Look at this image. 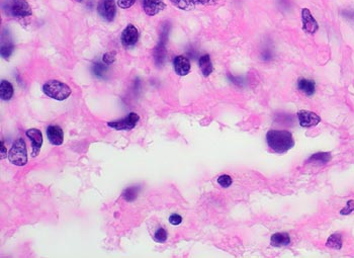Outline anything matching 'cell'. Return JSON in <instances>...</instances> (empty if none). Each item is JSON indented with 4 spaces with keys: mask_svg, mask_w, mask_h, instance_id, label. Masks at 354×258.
<instances>
[{
    "mask_svg": "<svg viewBox=\"0 0 354 258\" xmlns=\"http://www.w3.org/2000/svg\"><path fill=\"white\" fill-rule=\"evenodd\" d=\"M266 142L275 153H285L295 146L293 134L284 130H270L266 134Z\"/></svg>",
    "mask_w": 354,
    "mask_h": 258,
    "instance_id": "1",
    "label": "cell"
},
{
    "mask_svg": "<svg viewBox=\"0 0 354 258\" xmlns=\"http://www.w3.org/2000/svg\"><path fill=\"white\" fill-rule=\"evenodd\" d=\"M2 8L8 16L15 18L28 17L33 13L31 5L27 0H4Z\"/></svg>",
    "mask_w": 354,
    "mask_h": 258,
    "instance_id": "2",
    "label": "cell"
},
{
    "mask_svg": "<svg viewBox=\"0 0 354 258\" xmlns=\"http://www.w3.org/2000/svg\"><path fill=\"white\" fill-rule=\"evenodd\" d=\"M44 93L55 101H65L71 96V88L59 80H49L43 86Z\"/></svg>",
    "mask_w": 354,
    "mask_h": 258,
    "instance_id": "3",
    "label": "cell"
},
{
    "mask_svg": "<svg viewBox=\"0 0 354 258\" xmlns=\"http://www.w3.org/2000/svg\"><path fill=\"white\" fill-rule=\"evenodd\" d=\"M8 160L10 163L16 166H25L28 163V152L27 145L23 139H17L14 141L9 153Z\"/></svg>",
    "mask_w": 354,
    "mask_h": 258,
    "instance_id": "4",
    "label": "cell"
},
{
    "mask_svg": "<svg viewBox=\"0 0 354 258\" xmlns=\"http://www.w3.org/2000/svg\"><path fill=\"white\" fill-rule=\"evenodd\" d=\"M139 120H140L139 114H137L136 112H131L126 118L121 119L119 121L109 122L107 123V125L108 127L116 131H131L137 126Z\"/></svg>",
    "mask_w": 354,
    "mask_h": 258,
    "instance_id": "5",
    "label": "cell"
},
{
    "mask_svg": "<svg viewBox=\"0 0 354 258\" xmlns=\"http://www.w3.org/2000/svg\"><path fill=\"white\" fill-rule=\"evenodd\" d=\"M302 25L303 32L309 35H314L319 29V25L315 17L313 16L311 10L309 8L302 9Z\"/></svg>",
    "mask_w": 354,
    "mask_h": 258,
    "instance_id": "6",
    "label": "cell"
},
{
    "mask_svg": "<svg viewBox=\"0 0 354 258\" xmlns=\"http://www.w3.org/2000/svg\"><path fill=\"white\" fill-rule=\"evenodd\" d=\"M101 17L107 21H112L116 14V6L114 0H101L98 7Z\"/></svg>",
    "mask_w": 354,
    "mask_h": 258,
    "instance_id": "7",
    "label": "cell"
},
{
    "mask_svg": "<svg viewBox=\"0 0 354 258\" xmlns=\"http://www.w3.org/2000/svg\"><path fill=\"white\" fill-rule=\"evenodd\" d=\"M139 31L138 29L133 26V25H129L122 33V37H121V41L122 44L125 47H131L137 44L138 40H139Z\"/></svg>",
    "mask_w": 354,
    "mask_h": 258,
    "instance_id": "8",
    "label": "cell"
},
{
    "mask_svg": "<svg viewBox=\"0 0 354 258\" xmlns=\"http://www.w3.org/2000/svg\"><path fill=\"white\" fill-rule=\"evenodd\" d=\"M26 135L27 137L31 140L32 142V147H33V157H36L38 156L40 151H41V148H42V145H43V135H42V132L38 129H30L26 132Z\"/></svg>",
    "mask_w": 354,
    "mask_h": 258,
    "instance_id": "9",
    "label": "cell"
},
{
    "mask_svg": "<svg viewBox=\"0 0 354 258\" xmlns=\"http://www.w3.org/2000/svg\"><path fill=\"white\" fill-rule=\"evenodd\" d=\"M298 119L300 122V125L303 128H311L314 126H317L321 122V118L310 110H300L298 112Z\"/></svg>",
    "mask_w": 354,
    "mask_h": 258,
    "instance_id": "10",
    "label": "cell"
},
{
    "mask_svg": "<svg viewBox=\"0 0 354 258\" xmlns=\"http://www.w3.org/2000/svg\"><path fill=\"white\" fill-rule=\"evenodd\" d=\"M174 71L179 76H186L191 72V61L185 56H177L173 60Z\"/></svg>",
    "mask_w": 354,
    "mask_h": 258,
    "instance_id": "11",
    "label": "cell"
},
{
    "mask_svg": "<svg viewBox=\"0 0 354 258\" xmlns=\"http://www.w3.org/2000/svg\"><path fill=\"white\" fill-rule=\"evenodd\" d=\"M166 7V4L163 0H144L143 9L145 13L149 16H155Z\"/></svg>",
    "mask_w": 354,
    "mask_h": 258,
    "instance_id": "12",
    "label": "cell"
},
{
    "mask_svg": "<svg viewBox=\"0 0 354 258\" xmlns=\"http://www.w3.org/2000/svg\"><path fill=\"white\" fill-rule=\"evenodd\" d=\"M46 132L52 145L59 146L63 144L64 134H63V130L59 126H49Z\"/></svg>",
    "mask_w": 354,
    "mask_h": 258,
    "instance_id": "13",
    "label": "cell"
},
{
    "mask_svg": "<svg viewBox=\"0 0 354 258\" xmlns=\"http://www.w3.org/2000/svg\"><path fill=\"white\" fill-rule=\"evenodd\" d=\"M207 0H170V2L181 10H192L198 5L206 3Z\"/></svg>",
    "mask_w": 354,
    "mask_h": 258,
    "instance_id": "14",
    "label": "cell"
},
{
    "mask_svg": "<svg viewBox=\"0 0 354 258\" xmlns=\"http://www.w3.org/2000/svg\"><path fill=\"white\" fill-rule=\"evenodd\" d=\"M298 89L302 91L305 96L311 97L316 91V83L314 80L301 78L298 81Z\"/></svg>",
    "mask_w": 354,
    "mask_h": 258,
    "instance_id": "15",
    "label": "cell"
},
{
    "mask_svg": "<svg viewBox=\"0 0 354 258\" xmlns=\"http://www.w3.org/2000/svg\"><path fill=\"white\" fill-rule=\"evenodd\" d=\"M270 243L272 246H276V247L287 246L291 243V237L288 233H282V232L275 233L271 236Z\"/></svg>",
    "mask_w": 354,
    "mask_h": 258,
    "instance_id": "16",
    "label": "cell"
},
{
    "mask_svg": "<svg viewBox=\"0 0 354 258\" xmlns=\"http://www.w3.org/2000/svg\"><path fill=\"white\" fill-rule=\"evenodd\" d=\"M199 65H200V69L202 71V75L204 77H207L211 74L214 67H213V63L210 61V57L209 55H203L200 60H199Z\"/></svg>",
    "mask_w": 354,
    "mask_h": 258,
    "instance_id": "17",
    "label": "cell"
},
{
    "mask_svg": "<svg viewBox=\"0 0 354 258\" xmlns=\"http://www.w3.org/2000/svg\"><path fill=\"white\" fill-rule=\"evenodd\" d=\"M13 97V86L7 80H2L0 85V98L2 101H10Z\"/></svg>",
    "mask_w": 354,
    "mask_h": 258,
    "instance_id": "18",
    "label": "cell"
},
{
    "mask_svg": "<svg viewBox=\"0 0 354 258\" xmlns=\"http://www.w3.org/2000/svg\"><path fill=\"white\" fill-rule=\"evenodd\" d=\"M331 160V155L326 152H319L316 154L312 155L309 158V162L312 163H320V164H326Z\"/></svg>",
    "mask_w": 354,
    "mask_h": 258,
    "instance_id": "19",
    "label": "cell"
},
{
    "mask_svg": "<svg viewBox=\"0 0 354 258\" xmlns=\"http://www.w3.org/2000/svg\"><path fill=\"white\" fill-rule=\"evenodd\" d=\"M154 55H155V60L157 62V64H162L164 59H165V55H166V51H165V40H163L162 42H160V44L156 47L155 49V52H154Z\"/></svg>",
    "mask_w": 354,
    "mask_h": 258,
    "instance_id": "20",
    "label": "cell"
},
{
    "mask_svg": "<svg viewBox=\"0 0 354 258\" xmlns=\"http://www.w3.org/2000/svg\"><path fill=\"white\" fill-rule=\"evenodd\" d=\"M327 246L333 249H340L342 247V239L339 234H333L327 241Z\"/></svg>",
    "mask_w": 354,
    "mask_h": 258,
    "instance_id": "21",
    "label": "cell"
},
{
    "mask_svg": "<svg viewBox=\"0 0 354 258\" xmlns=\"http://www.w3.org/2000/svg\"><path fill=\"white\" fill-rule=\"evenodd\" d=\"M137 195H138V190L135 187V186H132V187H128L124 194H123V197L126 201L128 202H133L136 198H137Z\"/></svg>",
    "mask_w": 354,
    "mask_h": 258,
    "instance_id": "22",
    "label": "cell"
},
{
    "mask_svg": "<svg viewBox=\"0 0 354 258\" xmlns=\"http://www.w3.org/2000/svg\"><path fill=\"white\" fill-rule=\"evenodd\" d=\"M167 231L164 228H159L154 234V240L158 243H164L167 240Z\"/></svg>",
    "mask_w": 354,
    "mask_h": 258,
    "instance_id": "23",
    "label": "cell"
},
{
    "mask_svg": "<svg viewBox=\"0 0 354 258\" xmlns=\"http://www.w3.org/2000/svg\"><path fill=\"white\" fill-rule=\"evenodd\" d=\"M218 183L224 187V189H227V187H230L233 183V179L230 175H227V174H223L221 176L218 177Z\"/></svg>",
    "mask_w": 354,
    "mask_h": 258,
    "instance_id": "24",
    "label": "cell"
},
{
    "mask_svg": "<svg viewBox=\"0 0 354 258\" xmlns=\"http://www.w3.org/2000/svg\"><path fill=\"white\" fill-rule=\"evenodd\" d=\"M115 58H116L115 52H107V53H105V54L103 55V57H102V62H103L105 65H111L112 63H114Z\"/></svg>",
    "mask_w": 354,
    "mask_h": 258,
    "instance_id": "25",
    "label": "cell"
},
{
    "mask_svg": "<svg viewBox=\"0 0 354 258\" xmlns=\"http://www.w3.org/2000/svg\"><path fill=\"white\" fill-rule=\"evenodd\" d=\"M135 2L136 0H117V5L123 9H128L132 7L135 4Z\"/></svg>",
    "mask_w": 354,
    "mask_h": 258,
    "instance_id": "26",
    "label": "cell"
},
{
    "mask_svg": "<svg viewBox=\"0 0 354 258\" xmlns=\"http://www.w3.org/2000/svg\"><path fill=\"white\" fill-rule=\"evenodd\" d=\"M13 51V45L10 43L9 45H2V48H1V55L4 57V58H8L11 53Z\"/></svg>",
    "mask_w": 354,
    "mask_h": 258,
    "instance_id": "27",
    "label": "cell"
},
{
    "mask_svg": "<svg viewBox=\"0 0 354 258\" xmlns=\"http://www.w3.org/2000/svg\"><path fill=\"white\" fill-rule=\"evenodd\" d=\"M181 222H182V217L179 216V215H177V214H173V215H171V216L169 217V223H170L171 225L177 226V225H179Z\"/></svg>",
    "mask_w": 354,
    "mask_h": 258,
    "instance_id": "28",
    "label": "cell"
},
{
    "mask_svg": "<svg viewBox=\"0 0 354 258\" xmlns=\"http://www.w3.org/2000/svg\"><path fill=\"white\" fill-rule=\"evenodd\" d=\"M354 210V201H349L348 203H347V205H346V206L343 208V209H341V214L342 215H348V214H350L351 212H353Z\"/></svg>",
    "mask_w": 354,
    "mask_h": 258,
    "instance_id": "29",
    "label": "cell"
},
{
    "mask_svg": "<svg viewBox=\"0 0 354 258\" xmlns=\"http://www.w3.org/2000/svg\"><path fill=\"white\" fill-rule=\"evenodd\" d=\"M93 71H95V73H96L98 76H101V75L104 73V71H105V67H104L102 64L98 63V64H96V65L93 66Z\"/></svg>",
    "mask_w": 354,
    "mask_h": 258,
    "instance_id": "30",
    "label": "cell"
},
{
    "mask_svg": "<svg viewBox=\"0 0 354 258\" xmlns=\"http://www.w3.org/2000/svg\"><path fill=\"white\" fill-rule=\"evenodd\" d=\"M6 157V148L4 146L3 140H1V159H4Z\"/></svg>",
    "mask_w": 354,
    "mask_h": 258,
    "instance_id": "31",
    "label": "cell"
},
{
    "mask_svg": "<svg viewBox=\"0 0 354 258\" xmlns=\"http://www.w3.org/2000/svg\"><path fill=\"white\" fill-rule=\"evenodd\" d=\"M76 1H81V0H76Z\"/></svg>",
    "mask_w": 354,
    "mask_h": 258,
    "instance_id": "32",
    "label": "cell"
}]
</instances>
